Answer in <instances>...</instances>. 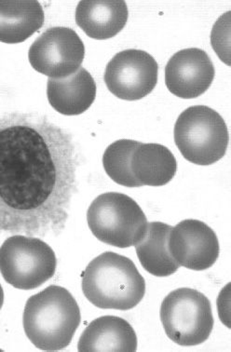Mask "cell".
I'll use <instances>...</instances> for the list:
<instances>
[{"instance_id":"20","label":"cell","mask_w":231,"mask_h":352,"mask_svg":"<svg viewBox=\"0 0 231 352\" xmlns=\"http://www.w3.org/2000/svg\"><path fill=\"white\" fill-rule=\"evenodd\" d=\"M4 303V292L3 289L1 287V285H0V309H1L2 306H3Z\"/></svg>"},{"instance_id":"9","label":"cell","mask_w":231,"mask_h":352,"mask_svg":"<svg viewBox=\"0 0 231 352\" xmlns=\"http://www.w3.org/2000/svg\"><path fill=\"white\" fill-rule=\"evenodd\" d=\"M156 60L141 50H126L115 55L107 65L104 82L110 93L126 101L148 96L157 82Z\"/></svg>"},{"instance_id":"4","label":"cell","mask_w":231,"mask_h":352,"mask_svg":"<svg viewBox=\"0 0 231 352\" xmlns=\"http://www.w3.org/2000/svg\"><path fill=\"white\" fill-rule=\"evenodd\" d=\"M87 221L96 238L118 248L135 246L148 231V219L138 202L122 193L97 197L87 212Z\"/></svg>"},{"instance_id":"19","label":"cell","mask_w":231,"mask_h":352,"mask_svg":"<svg viewBox=\"0 0 231 352\" xmlns=\"http://www.w3.org/2000/svg\"><path fill=\"white\" fill-rule=\"evenodd\" d=\"M230 12L222 15L219 21L215 23L212 33V45L214 47L215 52L219 55L220 59L225 62L228 65H230V52L225 48L224 43L230 47V42L225 41V36H230Z\"/></svg>"},{"instance_id":"16","label":"cell","mask_w":231,"mask_h":352,"mask_svg":"<svg viewBox=\"0 0 231 352\" xmlns=\"http://www.w3.org/2000/svg\"><path fill=\"white\" fill-rule=\"evenodd\" d=\"M131 169L141 186H162L167 185L175 177L177 164L166 146L140 143L133 151Z\"/></svg>"},{"instance_id":"12","label":"cell","mask_w":231,"mask_h":352,"mask_svg":"<svg viewBox=\"0 0 231 352\" xmlns=\"http://www.w3.org/2000/svg\"><path fill=\"white\" fill-rule=\"evenodd\" d=\"M78 349L80 352H135L138 336L132 325L122 318L100 317L84 330Z\"/></svg>"},{"instance_id":"14","label":"cell","mask_w":231,"mask_h":352,"mask_svg":"<svg viewBox=\"0 0 231 352\" xmlns=\"http://www.w3.org/2000/svg\"><path fill=\"white\" fill-rule=\"evenodd\" d=\"M47 96L60 114L78 116L90 109L96 97V83L85 68L64 78H49Z\"/></svg>"},{"instance_id":"10","label":"cell","mask_w":231,"mask_h":352,"mask_svg":"<svg viewBox=\"0 0 231 352\" xmlns=\"http://www.w3.org/2000/svg\"><path fill=\"white\" fill-rule=\"evenodd\" d=\"M170 256L180 267L201 272L214 266L220 247L214 231L199 220H184L170 230Z\"/></svg>"},{"instance_id":"6","label":"cell","mask_w":231,"mask_h":352,"mask_svg":"<svg viewBox=\"0 0 231 352\" xmlns=\"http://www.w3.org/2000/svg\"><path fill=\"white\" fill-rule=\"evenodd\" d=\"M160 315L168 338L179 346L206 342L214 328L211 302L191 288L170 292L162 301Z\"/></svg>"},{"instance_id":"11","label":"cell","mask_w":231,"mask_h":352,"mask_svg":"<svg viewBox=\"0 0 231 352\" xmlns=\"http://www.w3.org/2000/svg\"><path fill=\"white\" fill-rule=\"evenodd\" d=\"M214 73V64L206 52L197 48L182 50L168 62L165 84L179 98H197L212 85Z\"/></svg>"},{"instance_id":"1","label":"cell","mask_w":231,"mask_h":352,"mask_svg":"<svg viewBox=\"0 0 231 352\" xmlns=\"http://www.w3.org/2000/svg\"><path fill=\"white\" fill-rule=\"evenodd\" d=\"M80 165L72 135L46 116L0 114V233L59 236Z\"/></svg>"},{"instance_id":"13","label":"cell","mask_w":231,"mask_h":352,"mask_svg":"<svg viewBox=\"0 0 231 352\" xmlns=\"http://www.w3.org/2000/svg\"><path fill=\"white\" fill-rule=\"evenodd\" d=\"M129 17L122 0H83L76 9V23L87 36L98 41L118 35Z\"/></svg>"},{"instance_id":"18","label":"cell","mask_w":231,"mask_h":352,"mask_svg":"<svg viewBox=\"0 0 231 352\" xmlns=\"http://www.w3.org/2000/svg\"><path fill=\"white\" fill-rule=\"evenodd\" d=\"M140 142L120 139L110 144L103 155L104 169L115 183L127 188H140L131 169V160Z\"/></svg>"},{"instance_id":"8","label":"cell","mask_w":231,"mask_h":352,"mask_svg":"<svg viewBox=\"0 0 231 352\" xmlns=\"http://www.w3.org/2000/svg\"><path fill=\"white\" fill-rule=\"evenodd\" d=\"M85 47L78 34L69 28H49L36 39L28 52L30 65L50 78H64L80 68Z\"/></svg>"},{"instance_id":"2","label":"cell","mask_w":231,"mask_h":352,"mask_svg":"<svg viewBox=\"0 0 231 352\" xmlns=\"http://www.w3.org/2000/svg\"><path fill=\"white\" fill-rule=\"evenodd\" d=\"M80 322L77 301L61 286H49L31 296L23 311L26 336L44 351H62L69 346Z\"/></svg>"},{"instance_id":"17","label":"cell","mask_w":231,"mask_h":352,"mask_svg":"<svg viewBox=\"0 0 231 352\" xmlns=\"http://www.w3.org/2000/svg\"><path fill=\"white\" fill-rule=\"evenodd\" d=\"M172 228L162 222L148 223L146 236L135 245L142 267L156 277L175 274L180 267L173 260L168 248Z\"/></svg>"},{"instance_id":"5","label":"cell","mask_w":231,"mask_h":352,"mask_svg":"<svg viewBox=\"0 0 231 352\" xmlns=\"http://www.w3.org/2000/svg\"><path fill=\"white\" fill-rule=\"evenodd\" d=\"M228 139L225 120L208 107H188L175 123V144L191 164L208 166L219 162L227 152Z\"/></svg>"},{"instance_id":"3","label":"cell","mask_w":231,"mask_h":352,"mask_svg":"<svg viewBox=\"0 0 231 352\" xmlns=\"http://www.w3.org/2000/svg\"><path fill=\"white\" fill-rule=\"evenodd\" d=\"M81 287L94 306L103 309L129 311L146 294V282L128 257L107 252L96 257L82 273Z\"/></svg>"},{"instance_id":"15","label":"cell","mask_w":231,"mask_h":352,"mask_svg":"<svg viewBox=\"0 0 231 352\" xmlns=\"http://www.w3.org/2000/svg\"><path fill=\"white\" fill-rule=\"evenodd\" d=\"M45 15L36 0H0V42L21 43L43 25Z\"/></svg>"},{"instance_id":"7","label":"cell","mask_w":231,"mask_h":352,"mask_svg":"<svg viewBox=\"0 0 231 352\" xmlns=\"http://www.w3.org/2000/svg\"><path fill=\"white\" fill-rule=\"evenodd\" d=\"M57 259L41 239L14 235L0 247V272L9 285L34 290L54 277Z\"/></svg>"}]
</instances>
